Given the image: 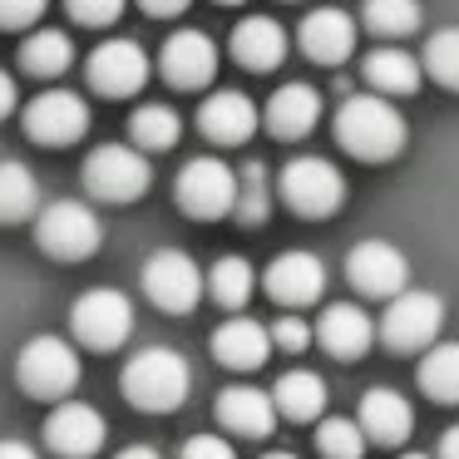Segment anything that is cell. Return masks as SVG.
<instances>
[{
  "mask_svg": "<svg viewBox=\"0 0 459 459\" xmlns=\"http://www.w3.org/2000/svg\"><path fill=\"white\" fill-rule=\"evenodd\" d=\"M410 129L405 114L385 100V94H346L336 109V143L360 163H385L405 149Z\"/></svg>",
  "mask_w": 459,
  "mask_h": 459,
  "instance_id": "1",
  "label": "cell"
},
{
  "mask_svg": "<svg viewBox=\"0 0 459 459\" xmlns=\"http://www.w3.org/2000/svg\"><path fill=\"white\" fill-rule=\"evenodd\" d=\"M188 390H193V370L169 346H149L124 366V395H129V405L149 410V415L178 410L188 400Z\"/></svg>",
  "mask_w": 459,
  "mask_h": 459,
  "instance_id": "2",
  "label": "cell"
},
{
  "mask_svg": "<svg viewBox=\"0 0 459 459\" xmlns=\"http://www.w3.org/2000/svg\"><path fill=\"white\" fill-rule=\"evenodd\" d=\"M15 380L30 400H70L80 385V351L65 336H30L15 360Z\"/></svg>",
  "mask_w": 459,
  "mask_h": 459,
  "instance_id": "3",
  "label": "cell"
},
{
  "mask_svg": "<svg viewBox=\"0 0 459 459\" xmlns=\"http://www.w3.org/2000/svg\"><path fill=\"white\" fill-rule=\"evenodd\" d=\"M35 242H40L55 262H84V257L100 252L104 228H100V218H94L90 203L60 198V203H50V208L40 212V222H35Z\"/></svg>",
  "mask_w": 459,
  "mask_h": 459,
  "instance_id": "4",
  "label": "cell"
},
{
  "mask_svg": "<svg viewBox=\"0 0 459 459\" xmlns=\"http://www.w3.org/2000/svg\"><path fill=\"white\" fill-rule=\"evenodd\" d=\"M277 188H281V203H287L297 218H331V212L346 203V178H341V169L326 159H311V153H301V159H291L287 169H281Z\"/></svg>",
  "mask_w": 459,
  "mask_h": 459,
  "instance_id": "5",
  "label": "cell"
},
{
  "mask_svg": "<svg viewBox=\"0 0 459 459\" xmlns=\"http://www.w3.org/2000/svg\"><path fill=\"white\" fill-rule=\"evenodd\" d=\"M439 326H445V297L405 287L385 301V316H380L376 336L390 351H425V346H435Z\"/></svg>",
  "mask_w": 459,
  "mask_h": 459,
  "instance_id": "6",
  "label": "cell"
},
{
  "mask_svg": "<svg viewBox=\"0 0 459 459\" xmlns=\"http://www.w3.org/2000/svg\"><path fill=\"white\" fill-rule=\"evenodd\" d=\"M70 331L90 351H119L134 336V301L114 287H94L70 307Z\"/></svg>",
  "mask_w": 459,
  "mask_h": 459,
  "instance_id": "7",
  "label": "cell"
},
{
  "mask_svg": "<svg viewBox=\"0 0 459 459\" xmlns=\"http://www.w3.org/2000/svg\"><path fill=\"white\" fill-rule=\"evenodd\" d=\"M149 159L143 149H129V143H100V149L84 159V188L104 203H134L149 193Z\"/></svg>",
  "mask_w": 459,
  "mask_h": 459,
  "instance_id": "8",
  "label": "cell"
},
{
  "mask_svg": "<svg viewBox=\"0 0 459 459\" xmlns=\"http://www.w3.org/2000/svg\"><path fill=\"white\" fill-rule=\"evenodd\" d=\"M198 291H203V272L188 252L159 247L143 262V297L159 311H169V316H183V311L198 307Z\"/></svg>",
  "mask_w": 459,
  "mask_h": 459,
  "instance_id": "9",
  "label": "cell"
},
{
  "mask_svg": "<svg viewBox=\"0 0 459 459\" xmlns=\"http://www.w3.org/2000/svg\"><path fill=\"white\" fill-rule=\"evenodd\" d=\"M173 193H178V208L188 212V218H198V222L228 218L232 198H238V173L222 159H193V163H183Z\"/></svg>",
  "mask_w": 459,
  "mask_h": 459,
  "instance_id": "10",
  "label": "cell"
},
{
  "mask_svg": "<svg viewBox=\"0 0 459 459\" xmlns=\"http://www.w3.org/2000/svg\"><path fill=\"white\" fill-rule=\"evenodd\" d=\"M25 134L45 149H65V143L84 139L90 129V104L80 100L74 90H40L30 104H25Z\"/></svg>",
  "mask_w": 459,
  "mask_h": 459,
  "instance_id": "11",
  "label": "cell"
},
{
  "mask_svg": "<svg viewBox=\"0 0 459 459\" xmlns=\"http://www.w3.org/2000/svg\"><path fill=\"white\" fill-rule=\"evenodd\" d=\"M346 281L360 291V297H385L390 301L395 291H405L410 262H405V252H400L395 242L366 238V242H356L351 257H346Z\"/></svg>",
  "mask_w": 459,
  "mask_h": 459,
  "instance_id": "12",
  "label": "cell"
},
{
  "mask_svg": "<svg viewBox=\"0 0 459 459\" xmlns=\"http://www.w3.org/2000/svg\"><path fill=\"white\" fill-rule=\"evenodd\" d=\"M90 84L104 94V100H129L149 84V55H143L139 40H104L100 50L84 65Z\"/></svg>",
  "mask_w": 459,
  "mask_h": 459,
  "instance_id": "13",
  "label": "cell"
},
{
  "mask_svg": "<svg viewBox=\"0 0 459 459\" xmlns=\"http://www.w3.org/2000/svg\"><path fill=\"white\" fill-rule=\"evenodd\" d=\"M104 415L84 400H55V415L45 420V445L65 459H90L104 449Z\"/></svg>",
  "mask_w": 459,
  "mask_h": 459,
  "instance_id": "14",
  "label": "cell"
},
{
  "mask_svg": "<svg viewBox=\"0 0 459 459\" xmlns=\"http://www.w3.org/2000/svg\"><path fill=\"white\" fill-rule=\"evenodd\" d=\"M159 70L173 90H203V84H212V74H218V45L203 30H178L163 45Z\"/></svg>",
  "mask_w": 459,
  "mask_h": 459,
  "instance_id": "15",
  "label": "cell"
},
{
  "mask_svg": "<svg viewBox=\"0 0 459 459\" xmlns=\"http://www.w3.org/2000/svg\"><path fill=\"white\" fill-rule=\"evenodd\" d=\"M307 60L316 65H346L351 50H356V21L336 5H316V11L301 15V30H297Z\"/></svg>",
  "mask_w": 459,
  "mask_h": 459,
  "instance_id": "16",
  "label": "cell"
},
{
  "mask_svg": "<svg viewBox=\"0 0 459 459\" xmlns=\"http://www.w3.org/2000/svg\"><path fill=\"white\" fill-rule=\"evenodd\" d=\"M262 281H267L272 301H281V307H307V301H316L326 291V262L316 252H281Z\"/></svg>",
  "mask_w": 459,
  "mask_h": 459,
  "instance_id": "17",
  "label": "cell"
},
{
  "mask_svg": "<svg viewBox=\"0 0 459 459\" xmlns=\"http://www.w3.org/2000/svg\"><path fill=\"white\" fill-rule=\"evenodd\" d=\"M311 336H316L336 360H360L370 351V341H376V321H370L356 301H336V307L321 311Z\"/></svg>",
  "mask_w": 459,
  "mask_h": 459,
  "instance_id": "18",
  "label": "cell"
},
{
  "mask_svg": "<svg viewBox=\"0 0 459 459\" xmlns=\"http://www.w3.org/2000/svg\"><path fill=\"white\" fill-rule=\"evenodd\" d=\"M360 435L370 439V445H405L410 429H415V410H410V400L400 395V390H366V400H360V415H356Z\"/></svg>",
  "mask_w": 459,
  "mask_h": 459,
  "instance_id": "19",
  "label": "cell"
},
{
  "mask_svg": "<svg viewBox=\"0 0 459 459\" xmlns=\"http://www.w3.org/2000/svg\"><path fill=\"white\" fill-rule=\"evenodd\" d=\"M198 129L208 134L212 143H247L252 134H257V104L242 90H218V94L203 100Z\"/></svg>",
  "mask_w": 459,
  "mask_h": 459,
  "instance_id": "20",
  "label": "cell"
},
{
  "mask_svg": "<svg viewBox=\"0 0 459 459\" xmlns=\"http://www.w3.org/2000/svg\"><path fill=\"white\" fill-rule=\"evenodd\" d=\"M212 356L228 370H257L272 356V331L252 316H232L212 331Z\"/></svg>",
  "mask_w": 459,
  "mask_h": 459,
  "instance_id": "21",
  "label": "cell"
},
{
  "mask_svg": "<svg viewBox=\"0 0 459 459\" xmlns=\"http://www.w3.org/2000/svg\"><path fill=\"white\" fill-rule=\"evenodd\" d=\"M218 420H222V429H232V435L262 439V435H272V425H277V405H272V395L257 390V385H228L218 395Z\"/></svg>",
  "mask_w": 459,
  "mask_h": 459,
  "instance_id": "22",
  "label": "cell"
},
{
  "mask_svg": "<svg viewBox=\"0 0 459 459\" xmlns=\"http://www.w3.org/2000/svg\"><path fill=\"white\" fill-rule=\"evenodd\" d=\"M232 55H238V65H247L257 74L277 70L287 60V30L272 15H247V21L232 25Z\"/></svg>",
  "mask_w": 459,
  "mask_h": 459,
  "instance_id": "23",
  "label": "cell"
},
{
  "mask_svg": "<svg viewBox=\"0 0 459 459\" xmlns=\"http://www.w3.org/2000/svg\"><path fill=\"white\" fill-rule=\"evenodd\" d=\"M321 119V94L311 84H281L267 100V129L277 139H307Z\"/></svg>",
  "mask_w": 459,
  "mask_h": 459,
  "instance_id": "24",
  "label": "cell"
},
{
  "mask_svg": "<svg viewBox=\"0 0 459 459\" xmlns=\"http://www.w3.org/2000/svg\"><path fill=\"white\" fill-rule=\"evenodd\" d=\"M420 74H425V65L415 60L410 50H400V45H380V50L366 55V84L376 94H395V100H405V94L420 90Z\"/></svg>",
  "mask_w": 459,
  "mask_h": 459,
  "instance_id": "25",
  "label": "cell"
},
{
  "mask_svg": "<svg viewBox=\"0 0 459 459\" xmlns=\"http://www.w3.org/2000/svg\"><path fill=\"white\" fill-rule=\"evenodd\" d=\"M74 65V45L65 30H30L21 45V70L30 80H60Z\"/></svg>",
  "mask_w": 459,
  "mask_h": 459,
  "instance_id": "26",
  "label": "cell"
},
{
  "mask_svg": "<svg viewBox=\"0 0 459 459\" xmlns=\"http://www.w3.org/2000/svg\"><path fill=\"white\" fill-rule=\"evenodd\" d=\"M272 405L287 420H316L326 410V380L316 370H287L272 390Z\"/></svg>",
  "mask_w": 459,
  "mask_h": 459,
  "instance_id": "27",
  "label": "cell"
},
{
  "mask_svg": "<svg viewBox=\"0 0 459 459\" xmlns=\"http://www.w3.org/2000/svg\"><path fill=\"white\" fill-rule=\"evenodd\" d=\"M420 390L439 405H459V341L429 346L420 356Z\"/></svg>",
  "mask_w": 459,
  "mask_h": 459,
  "instance_id": "28",
  "label": "cell"
},
{
  "mask_svg": "<svg viewBox=\"0 0 459 459\" xmlns=\"http://www.w3.org/2000/svg\"><path fill=\"white\" fill-rule=\"evenodd\" d=\"M129 134H134V149L163 153V149H173V143H178L183 119H178V109H169V104H139V109H134V119H129Z\"/></svg>",
  "mask_w": 459,
  "mask_h": 459,
  "instance_id": "29",
  "label": "cell"
},
{
  "mask_svg": "<svg viewBox=\"0 0 459 459\" xmlns=\"http://www.w3.org/2000/svg\"><path fill=\"white\" fill-rule=\"evenodd\" d=\"M208 291L218 307L228 311H242L252 301V291H257V272H252L247 257H218L208 272Z\"/></svg>",
  "mask_w": 459,
  "mask_h": 459,
  "instance_id": "30",
  "label": "cell"
},
{
  "mask_svg": "<svg viewBox=\"0 0 459 459\" xmlns=\"http://www.w3.org/2000/svg\"><path fill=\"white\" fill-rule=\"evenodd\" d=\"M40 203V183L25 163L0 159V222H25Z\"/></svg>",
  "mask_w": 459,
  "mask_h": 459,
  "instance_id": "31",
  "label": "cell"
},
{
  "mask_svg": "<svg viewBox=\"0 0 459 459\" xmlns=\"http://www.w3.org/2000/svg\"><path fill=\"white\" fill-rule=\"evenodd\" d=\"M360 15L380 40H405L420 30V0H366Z\"/></svg>",
  "mask_w": 459,
  "mask_h": 459,
  "instance_id": "32",
  "label": "cell"
},
{
  "mask_svg": "<svg viewBox=\"0 0 459 459\" xmlns=\"http://www.w3.org/2000/svg\"><path fill=\"white\" fill-rule=\"evenodd\" d=\"M232 212H238V222H247V228L267 222V212H272V178H267L262 163H247V169L238 173V198H232Z\"/></svg>",
  "mask_w": 459,
  "mask_h": 459,
  "instance_id": "33",
  "label": "cell"
},
{
  "mask_svg": "<svg viewBox=\"0 0 459 459\" xmlns=\"http://www.w3.org/2000/svg\"><path fill=\"white\" fill-rule=\"evenodd\" d=\"M316 449H321V459H366V435H360L356 420L336 415L316 425Z\"/></svg>",
  "mask_w": 459,
  "mask_h": 459,
  "instance_id": "34",
  "label": "cell"
},
{
  "mask_svg": "<svg viewBox=\"0 0 459 459\" xmlns=\"http://www.w3.org/2000/svg\"><path fill=\"white\" fill-rule=\"evenodd\" d=\"M425 70L435 74L445 90L459 94V25H445V30L429 35V45H425Z\"/></svg>",
  "mask_w": 459,
  "mask_h": 459,
  "instance_id": "35",
  "label": "cell"
},
{
  "mask_svg": "<svg viewBox=\"0 0 459 459\" xmlns=\"http://www.w3.org/2000/svg\"><path fill=\"white\" fill-rule=\"evenodd\" d=\"M124 5H129V0H65L70 21H80V25H114Z\"/></svg>",
  "mask_w": 459,
  "mask_h": 459,
  "instance_id": "36",
  "label": "cell"
},
{
  "mask_svg": "<svg viewBox=\"0 0 459 459\" xmlns=\"http://www.w3.org/2000/svg\"><path fill=\"white\" fill-rule=\"evenodd\" d=\"M50 0H0V30H30Z\"/></svg>",
  "mask_w": 459,
  "mask_h": 459,
  "instance_id": "37",
  "label": "cell"
},
{
  "mask_svg": "<svg viewBox=\"0 0 459 459\" xmlns=\"http://www.w3.org/2000/svg\"><path fill=\"white\" fill-rule=\"evenodd\" d=\"M272 331V346H281V351H307L311 346V326L301 316H277V326H267Z\"/></svg>",
  "mask_w": 459,
  "mask_h": 459,
  "instance_id": "38",
  "label": "cell"
},
{
  "mask_svg": "<svg viewBox=\"0 0 459 459\" xmlns=\"http://www.w3.org/2000/svg\"><path fill=\"white\" fill-rule=\"evenodd\" d=\"M183 459H238V455L222 435H193L183 439Z\"/></svg>",
  "mask_w": 459,
  "mask_h": 459,
  "instance_id": "39",
  "label": "cell"
},
{
  "mask_svg": "<svg viewBox=\"0 0 459 459\" xmlns=\"http://www.w3.org/2000/svg\"><path fill=\"white\" fill-rule=\"evenodd\" d=\"M139 5L153 15V21H173V15L188 11V0H139Z\"/></svg>",
  "mask_w": 459,
  "mask_h": 459,
  "instance_id": "40",
  "label": "cell"
},
{
  "mask_svg": "<svg viewBox=\"0 0 459 459\" xmlns=\"http://www.w3.org/2000/svg\"><path fill=\"white\" fill-rule=\"evenodd\" d=\"M15 104H21V90H15L11 74L0 70V119H5V114H15Z\"/></svg>",
  "mask_w": 459,
  "mask_h": 459,
  "instance_id": "41",
  "label": "cell"
},
{
  "mask_svg": "<svg viewBox=\"0 0 459 459\" xmlns=\"http://www.w3.org/2000/svg\"><path fill=\"white\" fill-rule=\"evenodd\" d=\"M0 459H40L25 439H0Z\"/></svg>",
  "mask_w": 459,
  "mask_h": 459,
  "instance_id": "42",
  "label": "cell"
},
{
  "mask_svg": "<svg viewBox=\"0 0 459 459\" xmlns=\"http://www.w3.org/2000/svg\"><path fill=\"white\" fill-rule=\"evenodd\" d=\"M435 459H459V425L445 429V439H439V455Z\"/></svg>",
  "mask_w": 459,
  "mask_h": 459,
  "instance_id": "43",
  "label": "cell"
},
{
  "mask_svg": "<svg viewBox=\"0 0 459 459\" xmlns=\"http://www.w3.org/2000/svg\"><path fill=\"white\" fill-rule=\"evenodd\" d=\"M114 459H163V455H159L153 445H129V449H119Z\"/></svg>",
  "mask_w": 459,
  "mask_h": 459,
  "instance_id": "44",
  "label": "cell"
},
{
  "mask_svg": "<svg viewBox=\"0 0 459 459\" xmlns=\"http://www.w3.org/2000/svg\"><path fill=\"white\" fill-rule=\"evenodd\" d=\"M262 459H297V455H287V449H272V455H262Z\"/></svg>",
  "mask_w": 459,
  "mask_h": 459,
  "instance_id": "45",
  "label": "cell"
},
{
  "mask_svg": "<svg viewBox=\"0 0 459 459\" xmlns=\"http://www.w3.org/2000/svg\"><path fill=\"white\" fill-rule=\"evenodd\" d=\"M400 459H435V455H400Z\"/></svg>",
  "mask_w": 459,
  "mask_h": 459,
  "instance_id": "46",
  "label": "cell"
},
{
  "mask_svg": "<svg viewBox=\"0 0 459 459\" xmlns=\"http://www.w3.org/2000/svg\"><path fill=\"white\" fill-rule=\"evenodd\" d=\"M222 5H242V0H222Z\"/></svg>",
  "mask_w": 459,
  "mask_h": 459,
  "instance_id": "47",
  "label": "cell"
}]
</instances>
